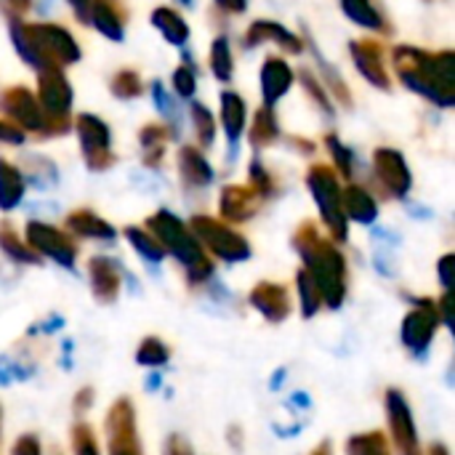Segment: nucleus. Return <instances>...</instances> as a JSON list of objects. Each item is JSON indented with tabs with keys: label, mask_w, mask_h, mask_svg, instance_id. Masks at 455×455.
Wrapping results in <instances>:
<instances>
[{
	"label": "nucleus",
	"mask_w": 455,
	"mask_h": 455,
	"mask_svg": "<svg viewBox=\"0 0 455 455\" xmlns=\"http://www.w3.org/2000/svg\"><path fill=\"white\" fill-rule=\"evenodd\" d=\"M293 248L304 259V269L317 283L323 307L339 309L347 299V259L328 243L312 221H304L293 235Z\"/></svg>",
	"instance_id": "1"
},
{
	"label": "nucleus",
	"mask_w": 455,
	"mask_h": 455,
	"mask_svg": "<svg viewBox=\"0 0 455 455\" xmlns=\"http://www.w3.org/2000/svg\"><path fill=\"white\" fill-rule=\"evenodd\" d=\"M392 56H395V69H397L400 80H403L411 91L427 96L429 101H435V104H440V107H445V109L453 107V51L427 53V51H421V48L397 45Z\"/></svg>",
	"instance_id": "2"
},
{
	"label": "nucleus",
	"mask_w": 455,
	"mask_h": 455,
	"mask_svg": "<svg viewBox=\"0 0 455 455\" xmlns=\"http://www.w3.org/2000/svg\"><path fill=\"white\" fill-rule=\"evenodd\" d=\"M11 40L19 56L40 69L48 67H69L80 61V45L77 40L59 24H11Z\"/></svg>",
	"instance_id": "3"
},
{
	"label": "nucleus",
	"mask_w": 455,
	"mask_h": 455,
	"mask_svg": "<svg viewBox=\"0 0 455 455\" xmlns=\"http://www.w3.org/2000/svg\"><path fill=\"white\" fill-rule=\"evenodd\" d=\"M147 229L155 235V240L163 245V251L171 253L187 269L189 283H203L211 277L213 264L203 253V245L197 243V237L181 219H176L171 211H157L155 216L147 219Z\"/></svg>",
	"instance_id": "4"
},
{
	"label": "nucleus",
	"mask_w": 455,
	"mask_h": 455,
	"mask_svg": "<svg viewBox=\"0 0 455 455\" xmlns=\"http://www.w3.org/2000/svg\"><path fill=\"white\" fill-rule=\"evenodd\" d=\"M307 184L312 189V197L320 208V216L328 227V232L333 235L336 243H344L349 237V227H347V216H344V205H341V184L336 179V173L328 165H315L307 176Z\"/></svg>",
	"instance_id": "5"
},
{
	"label": "nucleus",
	"mask_w": 455,
	"mask_h": 455,
	"mask_svg": "<svg viewBox=\"0 0 455 455\" xmlns=\"http://www.w3.org/2000/svg\"><path fill=\"white\" fill-rule=\"evenodd\" d=\"M189 229L200 245H205L216 259H221L227 264L251 259V243L243 235H237L232 227H227L224 221H216L211 216H195Z\"/></svg>",
	"instance_id": "6"
},
{
	"label": "nucleus",
	"mask_w": 455,
	"mask_h": 455,
	"mask_svg": "<svg viewBox=\"0 0 455 455\" xmlns=\"http://www.w3.org/2000/svg\"><path fill=\"white\" fill-rule=\"evenodd\" d=\"M104 427L109 455H144L136 427V408L128 397H120L109 405Z\"/></svg>",
	"instance_id": "7"
},
{
	"label": "nucleus",
	"mask_w": 455,
	"mask_h": 455,
	"mask_svg": "<svg viewBox=\"0 0 455 455\" xmlns=\"http://www.w3.org/2000/svg\"><path fill=\"white\" fill-rule=\"evenodd\" d=\"M35 99H37L40 109L48 115V120L59 131H64L75 93H72V85L59 67H48V69L37 72V96Z\"/></svg>",
	"instance_id": "8"
},
{
	"label": "nucleus",
	"mask_w": 455,
	"mask_h": 455,
	"mask_svg": "<svg viewBox=\"0 0 455 455\" xmlns=\"http://www.w3.org/2000/svg\"><path fill=\"white\" fill-rule=\"evenodd\" d=\"M0 112L11 120V125H16L19 131H32V133H51V120L48 115L40 109L37 99L21 88V85H13V88H5L0 93Z\"/></svg>",
	"instance_id": "9"
},
{
	"label": "nucleus",
	"mask_w": 455,
	"mask_h": 455,
	"mask_svg": "<svg viewBox=\"0 0 455 455\" xmlns=\"http://www.w3.org/2000/svg\"><path fill=\"white\" fill-rule=\"evenodd\" d=\"M384 411H387V424L392 432V443L400 455H424L419 445V429L416 419L411 411V403L400 389H389L384 397Z\"/></svg>",
	"instance_id": "10"
},
{
	"label": "nucleus",
	"mask_w": 455,
	"mask_h": 455,
	"mask_svg": "<svg viewBox=\"0 0 455 455\" xmlns=\"http://www.w3.org/2000/svg\"><path fill=\"white\" fill-rule=\"evenodd\" d=\"M75 131H77V139H80V149H83V157L88 163L91 171H104L115 163L112 152H109V144H112V133L107 128V123L96 115H77L75 120Z\"/></svg>",
	"instance_id": "11"
},
{
	"label": "nucleus",
	"mask_w": 455,
	"mask_h": 455,
	"mask_svg": "<svg viewBox=\"0 0 455 455\" xmlns=\"http://www.w3.org/2000/svg\"><path fill=\"white\" fill-rule=\"evenodd\" d=\"M27 245L37 253V256H45L51 261H56L59 267L64 269H72L75 267V259H77V245L56 227L51 224H43V221H29L27 224Z\"/></svg>",
	"instance_id": "12"
},
{
	"label": "nucleus",
	"mask_w": 455,
	"mask_h": 455,
	"mask_svg": "<svg viewBox=\"0 0 455 455\" xmlns=\"http://www.w3.org/2000/svg\"><path fill=\"white\" fill-rule=\"evenodd\" d=\"M440 309L435 301L429 299H421L403 320V344L413 352V355H424L435 336H437V328H440Z\"/></svg>",
	"instance_id": "13"
},
{
	"label": "nucleus",
	"mask_w": 455,
	"mask_h": 455,
	"mask_svg": "<svg viewBox=\"0 0 455 455\" xmlns=\"http://www.w3.org/2000/svg\"><path fill=\"white\" fill-rule=\"evenodd\" d=\"M373 171H376L379 181L384 184V189L395 197H405L413 187L411 168L397 149H389V147L376 149L373 152Z\"/></svg>",
	"instance_id": "14"
},
{
	"label": "nucleus",
	"mask_w": 455,
	"mask_h": 455,
	"mask_svg": "<svg viewBox=\"0 0 455 455\" xmlns=\"http://www.w3.org/2000/svg\"><path fill=\"white\" fill-rule=\"evenodd\" d=\"M349 53L355 59L357 72L376 88L387 91L389 88V72L384 67V53L376 40H352Z\"/></svg>",
	"instance_id": "15"
},
{
	"label": "nucleus",
	"mask_w": 455,
	"mask_h": 455,
	"mask_svg": "<svg viewBox=\"0 0 455 455\" xmlns=\"http://www.w3.org/2000/svg\"><path fill=\"white\" fill-rule=\"evenodd\" d=\"M251 307L269 323H283L288 315H291V296H288V288L280 285V283H259L251 296H248Z\"/></svg>",
	"instance_id": "16"
},
{
	"label": "nucleus",
	"mask_w": 455,
	"mask_h": 455,
	"mask_svg": "<svg viewBox=\"0 0 455 455\" xmlns=\"http://www.w3.org/2000/svg\"><path fill=\"white\" fill-rule=\"evenodd\" d=\"M88 277H91V293L99 304H115L120 296V269L112 259L107 256H93L88 261Z\"/></svg>",
	"instance_id": "17"
},
{
	"label": "nucleus",
	"mask_w": 455,
	"mask_h": 455,
	"mask_svg": "<svg viewBox=\"0 0 455 455\" xmlns=\"http://www.w3.org/2000/svg\"><path fill=\"white\" fill-rule=\"evenodd\" d=\"M261 197L251 189V187H224L219 195V213L221 219L232 221V224H243L248 221L256 211H259Z\"/></svg>",
	"instance_id": "18"
},
{
	"label": "nucleus",
	"mask_w": 455,
	"mask_h": 455,
	"mask_svg": "<svg viewBox=\"0 0 455 455\" xmlns=\"http://www.w3.org/2000/svg\"><path fill=\"white\" fill-rule=\"evenodd\" d=\"M293 85V69L285 59L269 56L261 67V96L264 107H275Z\"/></svg>",
	"instance_id": "19"
},
{
	"label": "nucleus",
	"mask_w": 455,
	"mask_h": 455,
	"mask_svg": "<svg viewBox=\"0 0 455 455\" xmlns=\"http://www.w3.org/2000/svg\"><path fill=\"white\" fill-rule=\"evenodd\" d=\"M261 43H277L280 48H285L288 53H301L304 51V43L291 32L285 29L283 24L272 21V19H259L248 27L245 32V45L253 48V45H261Z\"/></svg>",
	"instance_id": "20"
},
{
	"label": "nucleus",
	"mask_w": 455,
	"mask_h": 455,
	"mask_svg": "<svg viewBox=\"0 0 455 455\" xmlns=\"http://www.w3.org/2000/svg\"><path fill=\"white\" fill-rule=\"evenodd\" d=\"M88 24H93L104 37L120 43L123 40V27H125V8L120 0H91V13Z\"/></svg>",
	"instance_id": "21"
},
{
	"label": "nucleus",
	"mask_w": 455,
	"mask_h": 455,
	"mask_svg": "<svg viewBox=\"0 0 455 455\" xmlns=\"http://www.w3.org/2000/svg\"><path fill=\"white\" fill-rule=\"evenodd\" d=\"M341 205H344V216L357 221V224H373L376 216H379V203L363 187L341 189Z\"/></svg>",
	"instance_id": "22"
},
{
	"label": "nucleus",
	"mask_w": 455,
	"mask_h": 455,
	"mask_svg": "<svg viewBox=\"0 0 455 455\" xmlns=\"http://www.w3.org/2000/svg\"><path fill=\"white\" fill-rule=\"evenodd\" d=\"M245 120H248L245 99L235 91H224L221 93V125H224V133L232 144H237L243 139Z\"/></svg>",
	"instance_id": "23"
},
{
	"label": "nucleus",
	"mask_w": 455,
	"mask_h": 455,
	"mask_svg": "<svg viewBox=\"0 0 455 455\" xmlns=\"http://www.w3.org/2000/svg\"><path fill=\"white\" fill-rule=\"evenodd\" d=\"M179 176L187 187H208L213 181V168L195 147L179 149Z\"/></svg>",
	"instance_id": "24"
},
{
	"label": "nucleus",
	"mask_w": 455,
	"mask_h": 455,
	"mask_svg": "<svg viewBox=\"0 0 455 455\" xmlns=\"http://www.w3.org/2000/svg\"><path fill=\"white\" fill-rule=\"evenodd\" d=\"M67 229L77 237H88V240H115L117 232L109 221H104L101 216H96L93 211H72L67 216Z\"/></svg>",
	"instance_id": "25"
},
{
	"label": "nucleus",
	"mask_w": 455,
	"mask_h": 455,
	"mask_svg": "<svg viewBox=\"0 0 455 455\" xmlns=\"http://www.w3.org/2000/svg\"><path fill=\"white\" fill-rule=\"evenodd\" d=\"M24 197V176L21 171L0 157V211H13Z\"/></svg>",
	"instance_id": "26"
},
{
	"label": "nucleus",
	"mask_w": 455,
	"mask_h": 455,
	"mask_svg": "<svg viewBox=\"0 0 455 455\" xmlns=\"http://www.w3.org/2000/svg\"><path fill=\"white\" fill-rule=\"evenodd\" d=\"M152 24L155 29H160V35L171 43V45H184L189 40V27L184 21L181 13H176L173 8H155L152 11Z\"/></svg>",
	"instance_id": "27"
},
{
	"label": "nucleus",
	"mask_w": 455,
	"mask_h": 455,
	"mask_svg": "<svg viewBox=\"0 0 455 455\" xmlns=\"http://www.w3.org/2000/svg\"><path fill=\"white\" fill-rule=\"evenodd\" d=\"M0 251L8 259H13L16 264H40V256L24 240H19V235L13 232V227L8 221L0 224Z\"/></svg>",
	"instance_id": "28"
},
{
	"label": "nucleus",
	"mask_w": 455,
	"mask_h": 455,
	"mask_svg": "<svg viewBox=\"0 0 455 455\" xmlns=\"http://www.w3.org/2000/svg\"><path fill=\"white\" fill-rule=\"evenodd\" d=\"M280 136V125H277V117H275V109L272 107H261L253 117V125H251V144L256 149H264L269 147L275 139Z\"/></svg>",
	"instance_id": "29"
},
{
	"label": "nucleus",
	"mask_w": 455,
	"mask_h": 455,
	"mask_svg": "<svg viewBox=\"0 0 455 455\" xmlns=\"http://www.w3.org/2000/svg\"><path fill=\"white\" fill-rule=\"evenodd\" d=\"M347 455H392L389 437L384 432H363L347 440Z\"/></svg>",
	"instance_id": "30"
},
{
	"label": "nucleus",
	"mask_w": 455,
	"mask_h": 455,
	"mask_svg": "<svg viewBox=\"0 0 455 455\" xmlns=\"http://www.w3.org/2000/svg\"><path fill=\"white\" fill-rule=\"evenodd\" d=\"M341 8H344V13H347L355 24H360V27H365V29H376V32L387 29L384 16L376 11V5H373L371 0H341Z\"/></svg>",
	"instance_id": "31"
},
{
	"label": "nucleus",
	"mask_w": 455,
	"mask_h": 455,
	"mask_svg": "<svg viewBox=\"0 0 455 455\" xmlns=\"http://www.w3.org/2000/svg\"><path fill=\"white\" fill-rule=\"evenodd\" d=\"M165 128L163 125H144L141 131V147H144V165L155 168L163 163V155H165Z\"/></svg>",
	"instance_id": "32"
},
{
	"label": "nucleus",
	"mask_w": 455,
	"mask_h": 455,
	"mask_svg": "<svg viewBox=\"0 0 455 455\" xmlns=\"http://www.w3.org/2000/svg\"><path fill=\"white\" fill-rule=\"evenodd\" d=\"M296 285H299V301H301V315L304 317H315L323 309V296L317 291V283L312 280V275L301 267L296 275Z\"/></svg>",
	"instance_id": "33"
},
{
	"label": "nucleus",
	"mask_w": 455,
	"mask_h": 455,
	"mask_svg": "<svg viewBox=\"0 0 455 455\" xmlns=\"http://www.w3.org/2000/svg\"><path fill=\"white\" fill-rule=\"evenodd\" d=\"M168 360H171V347L157 336H147L136 349V363L144 368H160Z\"/></svg>",
	"instance_id": "34"
},
{
	"label": "nucleus",
	"mask_w": 455,
	"mask_h": 455,
	"mask_svg": "<svg viewBox=\"0 0 455 455\" xmlns=\"http://www.w3.org/2000/svg\"><path fill=\"white\" fill-rule=\"evenodd\" d=\"M125 237H128V243L133 245V251L141 253L147 261H163V259H165V251H163V245L155 240L152 232L139 229V227H128V229H125Z\"/></svg>",
	"instance_id": "35"
},
{
	"label": "nucleus",
	"mask_w": 455,
	"mask_h": 455,
	"mask_svg": "<svg viewBox=\"0 0 455 455\" xmlns=\"http://www.w3.org/2000/svg\"><path fill=\"white\" fill-rule=\"evenodd\" d=\"M211 69H213V75L221 83H229L232 80L235 64H232V48H229V40L227 37H216L213 40V45H211Z\"/></svg>",
	"instance_id": "36"
},
{
	"label": "nucleus",
	"mask_w": 455,
	"mask_h": 455,
	"mask_svg": "<svg viewBox=\"0 0 455 455\" xmlns=\"http://www.w3.org/2000/svg\"><path fill=\"white\" fill-rule=\"evenodd\" d=\"M192 125H195L200 147H211L213 139H216V120H213V115L208 112L205 104H192Z\"/></svg>",
	"instance_id": "37"
},
{
	"label": "nucleus",
	"mask_w": 455,
	"mask_h": 455,
	"mask_svg": "<svg viewBox=\"0 0 455 455\" xmlns=\"http://www.w3.org/2000/svg\"><path fill=\"white\" fill-rule=\"evenodd\" d=\"M69 440H72V453L75 455H101L99 443H96V435H93V429L85 421L72 427Z\"/></svg>",
	"instance_id": "38"
},
{
	"label": "nucleus",
	"mask_w": 455,
	"mask_h": 455,
	"mask_svg": "<svg viewBox=\"0 0 455 455\" xmlns=\"http://www.w3.org/2000/svg\"><path fill=\"white\" fill-rule=\"evenodd\" d=\"M112 93L117 99H136L141 93V77L133 69H123L112 77Z\"/></svg>",
	"instance_id": "39"
},
{
	"label": "nucleus",
	"mask_w": 455,
	"mask_h": 455,
	"mask_svg": "<svg viewBox=\"0 0 455 455\" xmlns=\"http://www.w3.org/2000/svg\"><path fill=\"white\" fill-rule=\"evenodd\" d=\"M325 144H328V152L333 155V163H336L339 173H341L344 179H352V173H355V163H352L349 149H347L336 136H328V139H325Z\"/></svg>",
	"instance_id": "40"
},
{
	"label": "nucleus",
	"mask_w": 455,
	"mask_h": 455,
	"mask_svg": "<svg viewBox=\"0 0 455 455\" xmlns=\"http://www.w3.org/2000/svg\"><path fill=\"white\" fill-rule=\"evenodd\" d=\"M251 189H253L259 197L275 195V181H272V176L267 173V168H264L259 160L251 163Z\"/></svg>",
	"instance_id": "41"
},
{
	"label": "nucleus",
	"mask_w": 455,
	"mask_h": 455,
	"mask_svg": "<svg viewBox=\"0 0 455 455\" xmlns=\"http://www.w3.org/2000/svg\"><path fill=\"white\" fill-rule=\"evenodd\" d=\"M197 91V80H195V69L192 67H179L173 72V93L181 99H192Z\"/></svg>",
	"instance_id": "42"
},
{
	"label": "nucleus",
	"mask_w": 455,
	"mask_h": 455,
	"mask_svg": "<svg viewBox=\"0 0 455 455\" xmlns=\"http://www.w3.org/2000/svg\"><path fill=\"white\" fill-rule=\"evenodd\" d=\"M301 77H304V88H307V93L320 104V109H323V112H328V115H333V109H331V99H328V91L315 80V75L304 69V72H301Z\"/></svg>",
	"instance_id": "43"
},
{
	"label": "nucleus",
	"mask_w": 455,
	"mask_h": 455,
	"mask_svg": "<svg viewBox=\"0 0 455 455\" xmlns=\"http://www.w3.org/2000/svg\"><path fill=\"white\" fill-rule=\"evenodd\" d=\"M91 408H93V389H91V387H83V389L72 397V413H75L77 419H83Z\"/></svg>",
	"instance_id": "44"
},
{
	"label": "nucleus",
	"mask_w": 455,
	"mask_h": 455,
	"mask_svg": "<svg viewBox=\"0 0 455 455\" xmlns=\"http://www.w3.org/2000/svg\"><path fill=\"white\" fill-rule=\"evenodd\" d=\"M11 455H43V451H40V443H37L35 435H21V437L16 440L13 453Z\"/></svg>",
	"instance_id": "45"
},
{
	"label": "nucleus",
	"mask_w": 455,
	"mask_h": 455,
	"mask_svg": "<svg viewBox=\"0 0 455 455\" xmlns=\"http://www.w3.org/2000/svg\"><path fill=\"white\" fill-rule=\"evenodd\" d=\"M453 264H455L453 253L443 256V259H440V264H437V275H440V283H443V288H445V291H451V288H453Z\"/></svg>",
	"instance_id": "46"
},
{
	"label": "nucleus",
	"mask_w": 455,
	"mask_h": 455,
	"mask_svg": "<svg viewBox=\"0 0 455 455\" xmlns=\"http://www.w3.org/2000/svg\"><path fill=\"white\" fill-rule=\"evenodd\" d=\"M165 455H195V451H192V445H189L187 437L171 435L168 443H165Z\"/></svg>",
	"instance_id": "47"
},
{
	"label": "nucleus",
	"mask_w": 455,
	"mask_h": 455,
	"mask_svg": "<svg viewBox=\"0 0 455 455\" xmlns=\"http://www.w3.org/2000/svg\"><path fill=\"white\" fill-rule=\"evenodd\" d=\"M0 141L3 144H24V131H19L16 125L0 120Z\"/></svg>",
	"instance_id": "48"
},
{
	"label": "nucleus",
	"mask_w": 455,
	"mask_h": 455,
	"mask_svg": "<svg viewBox=\"0 0 455 455\" xmlns=\"http://www.w3.org/2000/svg\"><path fill=\"white\" fill-rule=\"evenodd\" d=\"M69 3V8L75 11V16L83 21V24H88V13H91V0H67Z\"/></svg>",
	"instance_id": "49"
},
{
	"label": "nucleus",
	"mask_w": 455,
	"mask_h": 455,
	"mask_svg": "<svg viewBox=\"0 0 455 455\" xmlns=\"http://www.w3.org/2000/svg\"><path fill=\"white\" fill-rule=\"evenodd\" d=\"M221 8L232 11V13H243L245 11V0H216Z\"/></svg>",
	"instance_id": "50"
},
{
	"label": "nucleus",
	"mask_w": 455,
	"mask_h": 455,
	"mask_svg": "<svg viewBox=\"0 0 455 455\" xmlns=\"http://www.w3.org/2000/svg\"><path fill=\"white\" fill-rule=\"evenodd\" d=\"M427 455H451V451H448V445H443V443H432V445L427 448Z\"/></svg>",
	"instance_id": "51"
},
{
	"label": "nucleus",
	"mask_w": 455,
	"mask_h": 455,
	"mask_svg": "<svg viewBox=\"0 0 455 455\" xmlns=\"http://www.w3.org/2000/svg\"><path fill=\"white\" fill-rule=\"evenodd\" d=\"M309 455H333V445L331 443H320Z\"/></svg>",
	"instance_id": "52"
},
{
	"label": "nucleus",
	"mask_w": 455,
	"mask_h": 455,
	"mask_svg": "<svg viewBox=\"0 0 455 455\" xmlns=\"http://www.w3.org/2000/svg\"><path fill=\"white\" fill-rule=\"evenodd\" d=\"M16 11H27L29 8V0H8Z\"/></svg>",
	"instance_id": "53"
},
{
	"label": "nucleus",
	"mask_w": 455,
	"mask_h": 455,
	"mask_svg": "<svg viewBox=\"0 0 455 455\" xmlns=\"http://www.w3.org/2000/svg\"><path fill=\"white\" fill-rule=\"evenodd\" d=\"M229 435H232V445H235V448H240V429L235 427V429H232Z\"/></svg>",
	"instance_id": "54"
},
{
	"label": "nucleus",
	"mask_w": 455,
	"mask_h": 455,
	"mask_svg": "<svg viewBox=\"0 0 455 455\" xmlns=\"http://www.w3.org/2000/svg\"><path fill=\"white\" fill-rule=\"evenodd\" d=\"M51 455H64V453H61L59 448H51Z\"/></svg>",
	"instance_id": "55"
},
{
	"label": "nucleus",
	"mask_w": 455,
	"mask_h": 455,
	"mask_svg": "<svg viewBox=\"0 0 455 455\" xmlns=\"http://www.w3.org/2000/svg\"><path fill=\"white\" fill-rule=\"evenodd\" d=\"M0 427H3V408H0Z\"/></svg>",
	"instance_id": "56"
},
{
	"label": "nucleus",
	"mask_w": 455,
	"mask_h": 455,
	"mask_svg": "<svg viewBox=\"0 0 455 455\" xmlns=\"http://www.w3.org/2000/svg\"><path fill=\"white\" fill-rule=\"evenodd\" d=\"M181 3H192V0H181Z\"/></svg>",
	"instance_id": "57"
}]
</instances>
